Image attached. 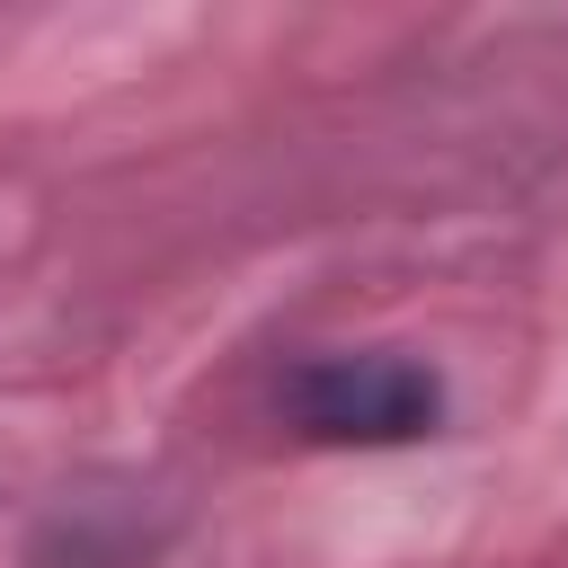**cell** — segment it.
<instances>
[{
  "mask_svg": "<svg viewBox=\"0 0 568 568\" xmlns=\"http://www.w3.org/2000/svg\"><path fill=\"white\" fill-rule=\"evenodd\" d=\"M284 417L311 444H408L435 435L444 382L417 355H311L284 382Z\"/></svg>",
  "mask_w": 568,
  "mask_h": 568,
  "instance_id": "6da1fadb",
  "label": "cell"
}]
</instances>
